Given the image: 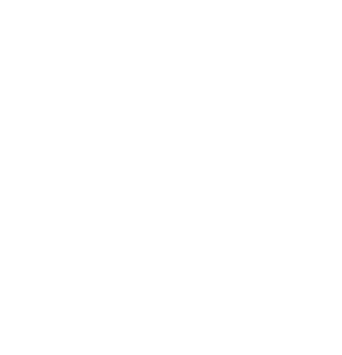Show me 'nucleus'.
Here are the masks:
<instances>
[]
</instances>
